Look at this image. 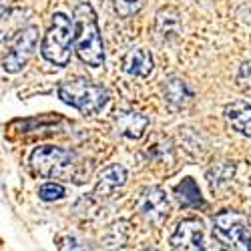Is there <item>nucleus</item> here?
<instances>
[{"label": "nucleus", "instance_id": "f257e3e1", "mask_svg": "<svg viewBox=\"0 0 251 251\" xmlns=\"http://www.w3.org/2000/svg\"><path fill=\"white\" fill-rule=\"evenodd\" d=\"M73 28H75V50L78 58L85 65L99 69L104 65V47H102V38L97 23V14L91 4L80 2L75 8V20H73Z\"/></svg>", "mask_w": 251, "mask_h": 251}, {"label": "nucleus", "instance_id": "f03ea898", "mask_svg": "<svg viewBox=\"0 0 251 251\" xmlns=\"http://www.w3.org/2000/svg\"><path fill=\"white\" fill-rule=\"evenodd\" d=\"M58 99L82 115H99L109 104V93L87 78H73L58 87Z\"/></svg>", "mask_w": 251, "mask_h": 251}, {"label": "nucleus", "instance_id": "7ed1b4c3", "mask_svg": "<svg viewBox=\"0 0 251 251\" xmlns=\"http://www.w3.org/2000/svg\"><path fill=\"white\" fill-rule=\"evenodd\" d=\"M73 47H75L73 20L67 14L56 12L52 16V25L49 32L43 38V45H40V54L49 62H52L54 67H67L71 62Z\"/></svg>", "mask_w": 251, "mask_h": 251}, {"label": "nucleus", "instance_id": "20e7f679", "mask_svg": "<svg viewBox=\"0 0 251 251\" xmlns=\"http://www.w3.org/2000/svg\"><path fill=\"white\" fill-rule=\"evenodd\" d=\"M75 157L54 145H43L36 147L30 155V167L36 175L47 179H62L71 181L75 177Z\"/></svg>", "mask_w": 251, "mask_h": 251}, {"label": "nucleus", "instance_id": "39448f33", "mask_svg": "<svg viewBox=\"0 0 251 251\" xmlns=\"http://www.w3.org/2000/svg\"><path fill=\"white\" fill-rule=\"evenodd\" d=\"M213 235L219 243L231 249H249L251 229L245 215L237 211H221L213 217Z\"/></svg>", "mask_w": 251, "mask_h": 251}, {"label": "nucleus", "instance_id": "423d86ee", "mask_svg": "<svg viewBox=\"0 0 251 251\" xmlns=\"http://www.w3.org/2000/svg\"><path fill=\"white\" fill-rule=\"evenodd\" d=\"M38 47V26L28 25L23 32L14 38V45L10 52L2 60V69L6 73H18L26 67V62L32 58Z\"/></svg>", "mask_w": 251, "mask_h": 251}, {"label": "nucleus", "instance_id": "0eeeda50", "mask_svg": "<svg viewBox=\"0 0 251 251\" xmlns=\"http://www.w3.org/2000/svg\"><path fill=\"white\" fill-rule=\"evenodd\" d=\"M137 209L147 221L163 223L171 213V203L161 187H147L137 201Z\"/></svg>", "mask_w": 251, "mask_h": 251}, {"label": "nucleus", "instance_id": "6e6552de", "mask_svg": "<svg viewBox=\"0 0 251 251\" xmlns=\"http://www.w3.org/2000/svg\"><path fill=\"white\" fill-rule=\"evenodd\" d=\"M173 249H203L205 247V227L201 219L189 217L177 223L169 237Z\"/></svg>", "mask_w": 251, "mask_h": 251}, {"label": "nucleus", "instance_id": "1a4fd4ad", "mask_svg": "<svg viewBox=\"0 0 251 251\" xmlns=\"http://www.w3.org/2000/svg\"><path fill=\"white\" fill-rule=\"evenodd\" d=\"M155 32L161 43H175L183 34L181 12L175 6H165L155 16Z\"/></svg>", "mask_w": 251, "mask_h": 251}, {"label": "nucleus", "instance_id": "9d476101", "mask_svg": "<svg viewBox=\"0 0 251 251\" xmlns=\"http://www.w3.org/2000/svg\"><path fill=\"white\" fill-rule=\"evenodd\" d=\"M30 23V12L26 8H8L0 14V45L12 43Z\"/></svg>", "mask_w": 251, "mask_h": 251}, {"label": "nucleus", "instance_id": "9b49d317", "mask_svg": "<svg viewBox=\"0 0 251 251\" xmlns=\"http://www.w3.org/2000/svg\"><path fill=\"white\" fill-rule=\"evenodd\" d=\"M151 119L143 113H135V111H123L117 115L115 119V127L119 131V135H123L125 139L131 141H139L145 131H147Z\"/></svg>", "mask_w": 251, "mask_h": 251}, {"label": "nucleus", "instance_id": "f8f14e48", "mask_svg": "<svg viewBox=\"0 0 251 251\" xmlns=\"http://www.w3.org/2000/svg\"><path fill=\"white\" fill-rule=\"evenodd\" d=\"M127 183V169L123 165L115 163V165H109L104 167L100 171L99 179H97V185H95V195L97 197H109L113 195L119 187H123Z\"/></svg>", "mask_w": 251, "mask_h": 251}, {"label": "nucleus", "instance_id": "ddd939ff", "mask_svg": "<svg viewBox=\"0 0 251 251\" xmlns=\"http://www.w3.org/2000/svg\"><path fill=\"white\" fill-rule=\"evenodd\" d=\"M225 119L239 135L251 137V104L245 100H233L225 107Z\"/></svg>", "mask_w": 251, "mask_h": 251}, {"label": "nucleus", "instance_id": "4468645a", "mask_svg": "<svg viewBox=\"0 0 251 251\" xmlns=\"http://www.w3.org/2000/svg\"><path fill=\"white\" fill-rule=\"evenodd\" d=\"M123 71L131 75V76H139L145 78L153 73V56L149 50L145 49H135L131 50L123 60Z\"/></svg>", "mask_w": 251, "mask_h": 251}, {"label": "nucleus", "instance_id": "2eb2a0df", "mask_svg": "<svg viewBox=\"0 0 251 251\" xmlns=\"http://www.w3.org/2000/svg\"><path fill=\"white\" fill-rule=\"evenodd\" d=\"M191 99H193V91L183 78L173 76L165 80V100L169 102L171 109H183Z\"/></svg>", "mask_w": 251, "mask_h": 251}, {"label": "nucleus", "instance_id": "dca6fc26", "mask_svg": "<svg viewBox=\"0 0 251 251\" xmlns=\"http://www.w3.org/2000/svg\"><path fill=\"white\" fill-rule=\"evenodd\" d=\"M175 197L179 199V203L187 205V207H199L203 205V197H201V191L195 183V179H183L177 187H175Z\"/></svg>", "mask_w": 251, "mask_h": 251}, {"label": "nucleus", "instance_id": "f3484780", "mask_svg": "<svg viewBox=\"0 0 251 251\" xmlns=\"http://www.w3.org/2000/svg\"><path fill=\"white\" fill-rule=\"evenodd\" d=\"M235 173V165L229 163V161H223V163H217L215 167H211L207 173V179H209V185L211 189H219L221 185H225L227 181H231Z\"/></svg>", "mask_w": 251, "mask_h": 251}, {"label": "nucleus", "instance_id": "a211bd4d", "mask_svg": "<svg viewBox=\"0 0 251 251\" xmlns=\"http://www.w3.org/2000/svg\"><path fill=\"white\" fill-rule=\"evenodd\" d=\"M65 193H67L65 187H62L60 183H54V181L45 183V185L38 189V197L43 199V201H58V199L65 197Z\"/></svg>", "mask_w": 251, "mask_h": 251}, {"label": "nucleus", "instance_id": "6ab92c4d", "mask_svg": "<svg viewBox=\"0 0 251 251\" xmlns=\"http://www.w3.org/2000/svg\"><path fill=\"white\" fill-rule=\"evenodd\" d=\"M129 237V229H127V223L125 221H119L115 225H111L109 229V235H107V245L115 247V245H123Z\"/></svg>", "mask_w": 251, "mask_h": 251}, {"label": "nucleus", "instance_id": "aec40b11", "mask_svg": "<svg viewBox=\"0 0 251 251\" xmlns=\"http://www.w3.org/2000/svg\"><path fill=\"white\" fill-rule=\"evenodd\" d=\"M235 82H237L239 91H241L245 97H251V60L243 62V65L239 67Z\"/></svg>", "mask_w": 251, "mask_h": 251}, {"label": "nucleus", "instance_id": "412c9836", "mask_svg": "<svg viewBox=\"0 0 251 251\" xmlns=\"http://www.w3.org/2000/svg\"><path fill=\"white\" fill-rule=\"evenodd\" d=\"M143 6V0H115V10L119 16L129 18L135 12H139Z\"/></svg>", "mask_w": 251, "mask_h": 251}, {"label": "nucleus", "instance_id": "4be33fe9", "mask_svg": "<svg viewBox=\"0 0 251 251\" xmlns=\"http://www.w3.org/2000/svg\"><path fill=\"white\" fill-rule=\"evenodd\" d=\"M249 249H251V243H249Z\"/></svg>", "mask_w": 251, "mask_h": 251}, {"label": "nucleus", "instance_id": "5701e85b", "mask_svg": "<svg viewBox=\"0 0 251 251\" xmlns=\"http://www.w3.org/2000/svg\"><path fill=\"white\" fill-rule=\"evenodd\" d=\"M249 215H251V213H249Z\"/></svg>", "mask_w": 251, "mask_h": 251}]
</instances>
